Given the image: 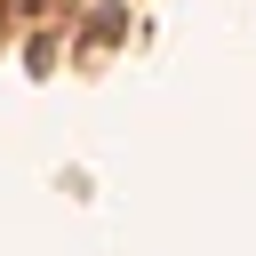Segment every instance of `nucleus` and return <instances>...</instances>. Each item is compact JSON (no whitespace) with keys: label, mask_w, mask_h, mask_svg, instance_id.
I'll return each instance as SVG.
<instances>
[]
</instances>
